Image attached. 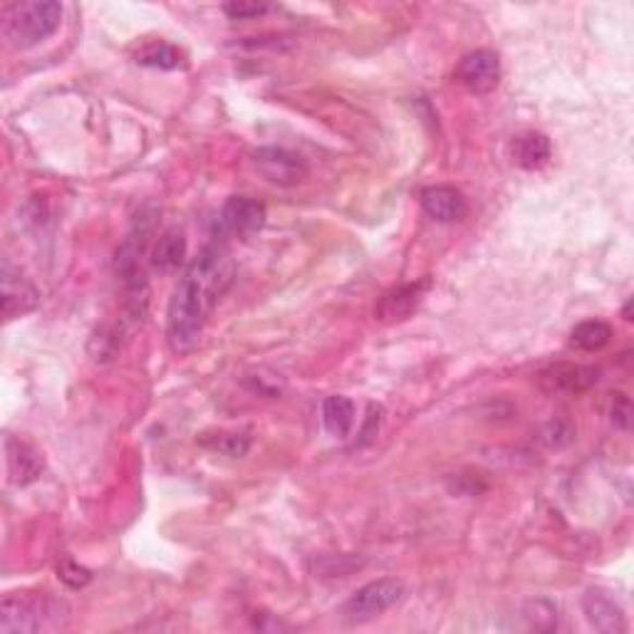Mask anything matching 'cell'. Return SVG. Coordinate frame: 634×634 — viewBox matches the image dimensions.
<instances>
[{"label":"cell","mask_w":634,"mask_h":634,"mask_svg":"<svg viewBox=\"0 0 634 634\" xmlns=\"http://www.w3.org/2000/svg\"><path fill=\"white\" fill-rule=\"evenodd\" d=\"M233 283V260L229 251L219 243L206 246L188 263L184 276L179 278L169 303L167 315V340L171 352L188 355L196 350L206 320L221 295Z\"/></svg>","instance_id":"obj_1"},{"label":"cell","mask_w":634,"mask_h":634,"mask_svg":"<svg viewBox=\"0 0 634 634\" xmlns=\"http://www.w3.org/2000/svg\"><path fill=\"white\" fill-rule=\"evenodd\" d=\"M60 614V602L45 595L11 593L0 602V634H35L50 627Z\"/></svg>","instance_id":"obj_3"},{"label":"cell","mask_w":634,"mask_h":634,"mask_svg":"<svg viewBox=\"0 0 634 634\" xmlns=\"http://www.w3.org/2000/svg\"><path fill=\"white\" fill-rule=\"evenodd\" d=\"M454 77L471 95H488L501 83V60L493 50H471L459 60Z\"/></svg>","instance_id":"obj_6"},{"label":"cell","mask_w":634,"mask_h":634,"mask_svg":"<svg viewBox=\"0 0 634 634\" xmlns=\"http://www.w3.org/2000/svg\"><path fill=\"white\" fill-rule=\"evenodd\" d=\"M5 464L8 476H11V481L15 486H28L33 481H38L45 468L40 451L35 449L31 441L13 437V434L5 437Z\"/></svg>","instance_id":"obj_12"},{"label":"cell","mask_w":634,"mask_h":634,"mask_svg":"<svg viewBox=\"0 0 634 634\" xmlns=\"http://www.w3.org/2000/svg\"><path fill=\"white\" fill-rule=\"evenodd\" d=\"M379 424H382V406H377V404H369V412H367V419H365V427H362V434H359V443H367V441H373L377 437V431H379Z\"/></svg>","instance_id":"obj_24"},{"label":"cell","mask_w":634,"mask_h":634,"mask_svg":"<svg viewBox=\"0 0 634 634\" xmlns=\"http://www.w3.org/2000/svg\"><path fill=\"white\" fill-rule=\"evenodd\" d=\"M404 595V583L397 577H379L367 583L365 587L350 597V602L345 605V614L352 622H369L377 620L379 614H385L387 610L402 600Z\"/></svg>","instance_id":"obj_4"},{"label":"cell","mask_w":634,"mask_h":634,"mask_svg":"<svg viewBox=\"0 0 634 634\" xmlns=\"http://www.w3.org/2000/svg\"><path fill=\"white\" fill-rule=\"evenodd\" d=\"M62 23V5L56 0H31V3H17L5 15L3 31L5 38L15 48H33L50 35H56Z\"/></svg>","instance_id":"obj_2"},{"label":"cell","mask_w":634,"mask_h":634,"mask_svg":"<svg viewBox=\"0 0 634 634\" xmlns=\"http://www.w3.org/2000/svg\"><path fill=\"white\" fill-rule=\"evenodd\" d=\"M58 575L62 583H65L68 587H72V590H80V587H85L89 580H93V573H89L87 568L83 565H77L75 560H62V563L58 565Z\"/></svg>","instance_id":"obj_21"},{"label":"cell","mask_w":634,"mask_h":634,"mask_svg":"<svg viewBox=\"0 0 634 634\" xmlns=\"http://www.w3.org/2000/svg\"><path fill=\"white\" fill-rule=\"evenodd\" d=\"M429 288H431V278H422V280H414V283H404V285L387 290L375 307L377 320L385 325L410 320V317L416 313V307L422 305L424 295L429 293Z\"/></svg>","instance_id":"obj_8"},{"label":"cell","mask_w":634,"mask_h":634,"mask_svg":"<svg viewBox=\"0 0 634 634\" xmlns=\"http://www.w3.org/2000/svg\"><path fill=\"white\" fill-rule=\"evenodd\" d=\"M270 11L268 3H246V0H239V3H225L223 13L233 17V21H248V17H260Z\"/></svg>","instance_id":"obj_22"},{"label":"cell","mask_w":634,"mask_h":634,"mask_svg":"<svg viewBox=\"0 0 634 634\" xmlns=\"http://www.w3.org/2000/svg\"><path fill=\"white\" fill-rule=\"evenodd\" d=\"M583 612L587 622H590L597 632L605 634L627 632L624 610L610 593L602 590V587H590V590L583 595Z\"/></svg>","instance_id":"obj_11"},{"label":"cell","mask_w":634,"mask_h":634,"mask_svg":"<svg viewBox=\"0 0 634 634\" xmlns=\"http://www.w3.org/2000/svg\"><path fill=\"white\" fill-rule=\"evenodd\" d=\"M419 204L424 214L439 223H459L468 214L466 196L454 186H427L419 194Z\"/></svg>","instance_id":"obj_13"},{"label":"cell","mask_w":634,"mask_h":634,"mask_svg":"<svg viewBox=\"0 0 634 634\" xmlns=\"http://www.w3.org/2000/svg\"><path fill=\"white\" fill-rule=\"evenodd\" d=\"M0 285H3L5 320H15V317L28 315L40 305L38 288H35L31 280L21 273V270H15L8 260L3 263V278H0Z\"/></svg>","instance_id":"obj_10"},{"label":"cell","mask_w":634,"mask_h":634,"mask_svg":"<svg viewBox=\"0 0 634 634\" xmlns=\"http://www.w3.org/2000/svg\"><path fill=\"white\" fill-rule=\"evenodd\" d=\"M632 422V404L627 400V394H614L612 400V424L620 429H630Z\"/></svg>","instance_id":"obj_23"},{"label":"cell","mask_w":634,"mask_h":634,"mask_svg":"<svg viewBox=\"0 0 634 634\" xmlns=\"http://www.w3.org/2000/svg\"><path fill=\"white\" fill-rule=\"evenodd\" d=\"M266 204L251 196H231L221 208V225L239 239H251L266 225Z\"/></svg>","instance_id":"obj_9"},{"label":"cell","mask_w":634,"mask_h":634,"mask_svg":"<svg viewBox=\"0 0 634 634\" xmlns=\"http://www.w3.org/2000/svg\"><path fill=\"white\" fill-rule=\"evenodd\" d=\"M597 382H600V369L593 365H573V362H560L538 375L540 389L552 397L583 394Z\"/></svg>","instance_id":"obj_7"},{"label":"cell","mask_w":634,"mask_h":634,"mask_svg":"<svg viewBox=\"0 0 634 634\" xmlns=\"http://www.w3.org/2000/svg\"><path fill=\"white\" fill-rule=\"evenodd\" d=\"M186 260V239L184 233L171 229L167 233H161V239L154 243V248L149 253V263L154 270L159 273H174Z\"/></svg>","instance_id":"obj_15"},{"label":"cell","mask_w":634,"mask_h":634,"mask_svg":"<svg viewBox=\"0 0 634 634\" xmlns=\"http://www.w3.org/2000/svg\"><path fill=\"white\" fill-rule=\"evenodd\" d=\"M523 618L531 630L550 632L558 627V607L550 600H531L523 607Z\"/></svg>","instance_id":"obj_19"},{"label":"cell","mask_w":634,"mask_h":634,"mask_svg":"<svg viewBox=\"0 0 634 634\" xmlns=\"http://www.w3.org/2000/svg\"><path fill=\"white\" fill-rule=\"evenodd\" d=\"M253 167L276 186H297L307 179V161L285 147H260L253 151Z\"/></svg>","instance_id":"obj_5"},{"label":"cell","mask_w":634,"mask_h":634,"mask_svg":"<svg viewBox=\"0 0 634 634\" xmlns=\"http://www.w3.org/2000/svg\"><path fill=\"white\" fill-rule=\"evenodd\" d=\"M552 144L540 132H523L511 142V159L525 171H538L550 161Z\"/></svg>","instance_id":"obj_14"},{"label":"cell","mask_w":634,"mask_h":634,"mask_svg":"<svg viewBox=\"0 0 634 634\" xmlns=\"http://www.w3.org/2000/svg\"><path fill=\"white\" fill-rule=\"evenodd\" d=\"M612 340V328L605 320H585L580 322L570 332V342L583 352H600Z\"/></svg>","instance_id":"obj_18"},{"label":"cell","mask_w":634,"mask_h":634,"mask_svg":"<svg viewBox=\"0 0 634 634\" xmlns=\"http://www.w3.org/2000/svg\"><path fill=\"white\" fill-rule=\"evenodd\" d=\"M134 62L142 68L154 70H184L186 56L176 48V45H169L164 40H151L144 42L142 48L134 52Z\"/></svg>","instance_id":"obj_16"},{"label":"cell","mask_w":634,"mask_h":634,"mask_svg":"<svg viewBox=\"0 0 634 634\" xmlns=\"http://www.w3.org/2000/svg\"><path fill=\"white\" fill-rule=\"evenodd\" d=\"M216 437L219 439H214L211 447L219 449L221 454L233 456V459H241L248 454V449H251L248 434H216Z\"/></svg>","instance_id":"obj_20"},{"label":"cell","mask_w":634,"mask_h":634,"mask_svg":"<svg viewBox=\"0 0 634 634\" xmlns=\"http://www.w3.org/2000/svg\"><path fill=\"white\" fill-rule=\"evenodd\" d=\"M322 422L332 437L348 439L355 427V402L342 394H332L322 402Z\"/></svg>","instance_id":"obj_17"}]
</instances>
